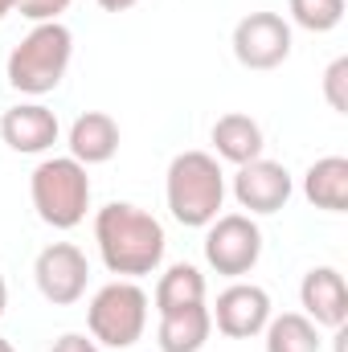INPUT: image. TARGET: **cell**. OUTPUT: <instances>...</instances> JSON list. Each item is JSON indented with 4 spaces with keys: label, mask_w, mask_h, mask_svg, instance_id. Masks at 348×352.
<instances>
[{
    "label": "cell",
    "mask_w": 348,
    "mask_h": 352,
    "mask_svg": "<svg viewBox=\"0 0 348 352\" xmlns=\"http://www.w3.org/2000/svg\"><path fill=\"white\" fill-rule=\"evenodd\" d=\"M299 303L303 316L316 328H345L348 320V291H345V274L336 266H316L303 274L299 283Z\"/></svg>",
    "instance_id": "7c38bea8"
},
{
    "label": "cell",
    "mask_w": 348,
    "mask_h": 352,
    "mask_svg": "<svg viewBox=\"0 0 348 352\" xmlns=\"http://www.w3.org/2000/svg\"><path fill=\"white\" fill-rule=\"evenodd\" d=\"M164 197L168 209L180 226L188 230H205L213 217H221V201H226V173L217 164V156L209 152H180L168 164L164 180Z\"/></svg>",
    "instance_id": "3957f363"
},
{
    "label": "cell",
    "mask_w": 348,
    "mask_h": 352,
    "mask_svg": "<svg viewBox=\"0 0 348 352\" xmlns=\"http://www.w3.org/2000/svg\"><path fill=\"white\" fill-rule=\"evenodd\" d=\"M213 332V316L205 303H193V307H180L160 316V332H156V344L160 352H201L205 340Z\"/></svg>",
    "instance_id": "9a60e30c"
},
{
    "label": "cell",
    "mask_w": 348,
    "mask_h": 352,
    "mask_svg": "<svg viewBox=\"0 0 348 352\" xmlns=\"http://www.w3.org/2000/svg\"><path fill=\"white\" fill-rule=\"evenodd\" d=\"M70 156L90 168V164H107L119 152V123L107 111H87L70 123Z\"/></svg>",
    "instance_id": "4fadbf2b"
},
{
    "label": "cell",
    "mask_w": 348,
    "mask_h": 352,
    "mask_svg": "<svg viewBox=\"0 0 348 352\" xmlns=\"http://www.w3.org/2000/svg\"><path fill=\"white\" fill-rule=\"evenodd\" d=\"M140 0H98V8L102 12H127V8H135Z\"/></svg>",
    "instance_id": "603a6c76"
},
{
    "label": "cell",
    "mask_w": 348,
    "mask_h": 352,
    "mask_svg": "<svg viewBox=\"0 0 348 352\" xmlns=\"http://www.w3.org/2000/svg\"><path fill=\"white\" fill-rule=\"evenodd\" d=\"M33 278H37V291L45 295V303L70 307V303H78V299L87 295L90 263L74 242H54V246H45V250L37 254Z\"/></svg>",
    "instance_id": "52a82bcc"
},
{
    "label": "cell",
    "mask_w": 348,
    "mask_h": 352,
    "mask_svg": "<svg viewBox=\"0 0 348 352\" xmlns=\"http://www.w3.org/2000/svg\"><path fill=\"white\" fill-rule=\"evenodd\" d=\"M205 263L226 278L250 274L262 258V230L246 213H226L205 226Z\"/></svg>",
    "instance_id": "8992f818"
},
{
    "label": "cell",
    "mask_w": 348,
    "mask_h": 352,
    "mask_svg": "<svg viewBox=\"0 0 348 352\" xmlns=\"http://www.w3.org/2000/svg\"><path fill=\"white\" fill-rule=\"evenodd\" d=\"M324 98L332 111H348V58H336L328 70H324Z\"/></svg>",
    "instance_id": "ffe728a7"
},
{
    "label": "cell",
    "mask_w": 348,
    "mask_h": 352,
    "mask_svg": "<svg viewBox=\"0 0 348 352\" xmlns=\"http://www.w3.org/2000/svg\"><path fill=\"white\" fill-rule=\"evenodd\" d=\"M70 58H74V33L62 21L33 25L21 37V45L8 54V66H4L8 87L21 94H50L62 87Z\"/></svg>",
    "instance_id": "7a4b0ae2"
},
{
    "label": "cell",
    "mask_w": 348,
    "mask_h": 352,
    "mask_svg": "<svg viewBox=\"0 0 348 352\" xmlns=\"http://www.w3.org/2000/svg\"><path fill=\"white\" fill-rule=\"evenodd\" d=\"M234 197L250 213H279L291 201V173L274 160H250L234 176Z\"/></svg>",
    "instance_id": "30bf717a"
},
{
    "label": "cell",
    "mask_w": 348,
    "mask_h": 352,
    "mask_svg": "<svg viewBox=\"0 0 348 352\" xmlns=\"http://www.w3.org/2000/svg\"><path fill=\"white\" fill-rule=\"evenodd\" d=\"M336 352H348V332L345 328H336Z\"/></svg>",
    "instance_id": "d4e9b609"
},
{
    "label": "cell",
    "mask_w": 348,
    "mask_h": 352,
    "mask_svg": "<svg viewBox=\"0 0 348 352\" xmlns=\"http://www.w3.org/2000/svg\"><path fill=\"white\" fill-rule=\"evenodd\" d=\"M266 352H320V332L303 311H283L266 320Z\"/></svg>",
    "instance_id": "ac0fdd59"
},
{
    "label": "cell",
    "mask_w": 348,
    "mask_h": 352,
    "mask_svg": "<svg viewBox=\"0 0 348 352\" xmlns=\"http://www.w3.org/2000/svg\"><path fill=\"white\" fill-rule=\"evenodd\" d=\"M50 352H98V344H94L90 336H83V332H66L62 340H54Z\"/></svg>",
    "instance_id": "7402d4cb"
},
{
    "label": "cell",
    "mask_w": 348,
    "mask_h": 352,
    "mask_svg": "<svg viewBox=\"0 0 348 352\" xmlns=\"http://www.w3.org/2000/svg\"><path fill=\"white\" fill-rule=\"evenodd\" d=\"M303 197L316 209L345 213L348 209V160L345 156H324L303 173Z\"/></svg>",
    "instance_id": "2e32d148"
},
{
    "label": "cell",
    "mask_w": 348,
    "mask_h": 352,
    "mask_svg": "<svg viewBox=\"0 0 348 352\" xmlns=\"http://www.w3.org/2000/svg\"><path fill=\"white\" fill-rule=\"evenodd\" d=\"M209 140H213V148H217V160H230V164H250V160H259L262 156V127L250 119V115H242V111H230V115H221L217 123H213V131H209Z\"/></svg>",
    "instance_id": "5bb4252c"
},
{
    "label": "cell",
    "mask_w": 348,
    "mask_h": 352,
    "mask_svg": "<svg viewBox=\"0 0 348 352\" xmlns=\"http://www.w3.org/2000/svg\"><path fill=\"white\" fill-rule=\"evenodd\" d=\"M17 4H21V0H0V21H4L8 12H17Z\"/></svg>",
    "instance_id": "cb8c5ba5"
},
{
    "label": "cell",
    "mask_w": 348,
    "mask_h": 352,
    "mask_svg": "<svg viewBox=\"0 0 348 352\" xmlns=\"http://www.w3.org/2000/svg\"><path fill=\"white\" fill-rule=\"evenodd\" d=\"M0 352H17V349H12V344H8V340H4V336H0Z\"/></svg>",
    "instance_id": "4316f807"
},
{
    "label": "cell",
    "mask_w": 348,
    "mask_h": 352,
    "mask_svg": "<svg viewBox=\"0 0 348 352\" xmlns=\"http://www.w3.org/2000/svg\"><path fill=\"white\" fill-rule=\"evenodd\" d=\"M58 115L41 102H17L12 111L0 115V135L12 152L21 156H41L58 144Z\"/></svg>",
    "instance_id": "8fae6325"
},
{
    "label": "cell",
    "mask_w": 348,
    "mask_h": 352,
    "mask_svg": "<svg viewBox=\"0 0 348 352\" xmlns=\"http://www.w3.org/2000/svg\"><path fill=\"white\" fill-rule=\"evenodd\" d=\"M29 197L45 226L74 230L90 209V176L74 156H50L29 176Z\"/></svg>",
    "instance_id": "277c9868"
},
{
    "label": "cell",
    "mask_w": 348,
    "mask_h": 352,
    "mask_svg": "<svg viewBox=\"0 0 348 352\" xmlns=\"http://www.w3.org/2000/svg\"><path fill=\"white\" fill-rule=\"evenodd\" d=\"M17 8H21V16H25V21L45 25V21H58V16L70 8V0H21Z\"/></svg>",
    "instance_id": "44dd1931"
},
{
    "label": "cell",
    "mask_w": 348,
    "mask_h": 352,
    "mask_svg": "<svg viewBox=\"0 0 348 352\" xmlns=\"http://www.w3.org/2000/svg\"><path fill=\"white\" fill-rule=\"evenodd\" d=\"M291 21L307 33H332L345 21V0H291Z\"/></svg>",
    "instance_id": "d6986e66"
},
{
    "label": "cell",
    "mask_w": 348,
    "mask_h": 352,
    "mask_svg": "<svg viewBox=\"0 0 348 352\" xmlns=\"http://www.w3.org/2000/svg\"><path fill=\"white\" fill-rule=\"evenodd\" d=\"M234 58L246 70H274L291 58V25L279 12H250L234 25Z\"/></svg>",
    "instance_id": "ba28073f"
},
{
    "label": "cell",
    "mask_w": 348,
    "mask_h": 352,
    "mask_svg": "<svg viewBox=\"0 0 348 352\" xmlns=\"http://www.w3.org/2000/svg\"><path fill=\"white\" fill-rule=\"evenodd\" d=\"M209 316H213V324H217L221 336L250 340V336H259L262 328H266V320H270V295L262 287H254V283H234V287H226L217 295V303H213Z\"/></svg>",
    "instance_id": "9c48e42d"
},
{
    "label": "cell",
    "mask_w": 348,
    "mask_h": 352,
    "mask_svg": "<svg viewBox=\"0 0 348 352\" xmlns=\"http://www.w3.org/2000/svg\"><path fill=\"white\" fill-rule=\"evenodd\" d=\"M90 340L107 349H131L148 328V295L131 278L107 283L87 307Z\"/></svg>",
    "instance_id": "5b68a950"
},
{
    "label": "cell",
    "mask_w": 348,
    "mask_h": 352,
    "mask_svg": "<svg viewBox=\"0 0 348 352\" xmlns=\"http://www.w3.org/2000/svg\"><path fill=\"white\" fill-rule=\"evenodd\" d=\"M193 303H205V274L193 263H176L160 274L156 283V311L168 316L180 307H193Z\"/></svg>",
    "instance_id": "e0dca14e"
},
{
    "label": "cell",
    "mask_w": 348,
    "mask_h": 352,
    "mask_svg": "<svg viewBox=\"0 0 348 352\" xmlns=\"http://www.w3.org/2000/svg\"><path fill=\"white\" fill-rule=\"evenodd\" d=\"M4 307H8V287H4V274H0V316H4Z\"/></svg>",
    "instance_id": "484cf974"
},
{
    "label": "cell",
    "mask_w": 348,
    "mask_h": 352,
    "mask_svg": "<svg viewBox=\"0 0 348 352\" xmlns=\"http://www.w3.org/2000/svg\"><path fill=\"white\" fill-rule=\"evenodd\" d=\"M94 242H98L102 266L119 278L152 274L164 263V246H168L164 226L131 201H111L94 213Z\"/></svg>",
    "instance_id": "6da1fadb"
}]
</instances>
